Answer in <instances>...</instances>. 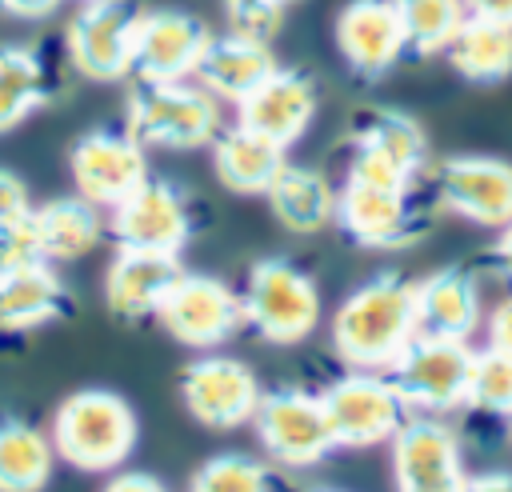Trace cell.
Masks as SVG:
<instances>
[{
	"label": "cell",
	"mask_w": 512,
	"mask_h": 492,
	"mask_svg": "<svg viewBox=\"0 0 512 492\" xmlns=\"http://www.w3.org/2000/svg\"><path fill=\"white\" fill-rule=\"evenodd\" d=\"M240 304H244V324L256 328V336L268 344H300L320 324L316 280L280 256L252 264Z\"/></svg>",
	"instance_id": "obj_4"
},
{
	"label": "cell",
	"mask_w": 512,
	"mask_h": 492,
	"mask_svg": "<svg viewBox=\"0 0 512 492\" xmlns=\"http://www.w3.org/2000/svg\"><path fill=\"white\" fill-rule=\"evenodd\" d=\"M424 168H428V136L420 120H412L400 108H368L356 120L344 180L408 192L416 188Z\"/></svg>",
	"instance_id": "obj_5"
},
{
	"label": "cell",
	"mask_w": 512,
	"mask_h": 492,
	"mask_svg": "<svg viewBox=\"0 0 512 492\" xmlns=\"http://www.w3.org/2000/svg\"><path fill=\"white\" fill-rule=\"evenodd\" d=\"M464 404L484 412V416H508L512 420V356H504L496 348L476 352Z\"/></svg>",
	"instance_id": "obj_32"
},
{
	"label": "cell",
	"mask_w": 512,
	"mask_h": 492,
	"mask_svg": "<svg viewBox=\"0 0 512 492\" xmlns=\"http://www.w3.org/2000/svg\"><path fill=\"white\" fill-rule=\"evenodd\" d=\"M444 60L468 84H504L512 76V24L464 16L460 32L444 48Z\"/></svg>",
	"instance_id": "obj_27"
},
{
	"label": "cell",
	"mask_w": 512,
	"mask_h": 492,
	"mask_svg": "<svg viewBox=\"0 0 512 492\" xmlns=\"http://www.w3.org/2000/svg\"><path fill=\"white\" fill-rule=\"evenodd\" d=\"M36 220V240H40V256L48 264H64V260H80L84 252H92L104 236V216L96 204H88L84 196H56L40 208H32Z\"/></svg>",
	"instance_id": "obj_26"
},
{
	"label": "cell",
	"mask_w": 512,
	"mask_h": 492,
	"mask_svg": "<svg viewBox=\"0 0 512 492\" xmlns=\"http://www.w3.org/2000/svg\"><path fill=\"white\" fill-rule=\"evenodd\" d=\"M488 260H492V268L512 284V220H508L504 228H496V240H492V248H488Z\"/></svg>",
	"instance_id": "obj_39"
},
{
	"label": "cell",
	"mask_w": 512,
	"mask_h": 492,
	"mask_svg": "<svg viewBox=\"0 0 512 492\" xmlns=\"http://www.w3.org/2000/svg\"><path fill=\"white\" fill-rule=\"evenodd\" d=\"M72 312V288L48 260L0 272V328L32 332Z\"/></svg>",
	"instance_id": "obj_22"
},
{
	"label": "cell",
	"mask_w": 512,
	"mask_h": 492,
	"mask_svg": "<svg viewBox=\"0 0 512 492\" xmlns=\"http://www.w3.org/2000/svg\"><path fill=\"white\" fill-rule=\"evenodd\" d=\"M472 348L468 340H436L412 336L408 348L384 368L392 388L400 392L404 408L416 416H448L468 400L472 376Z\"/></svg>",
	"instance_id": "obj_6"
},
{
	"label": "cell",
	"mask_w": 512,
	"mask_h": 492,
	"mask_svg": "<svg viewBox=\"0 0 512 492\" xmlns=\"http://www.w3.org/2000/svg\"><path fill=\"white\" fill-rule=\"evenodd\" d=\"M432 200L444 212L496 232L512 220V164L500 156H448L432 168Z\"/></svg>",
	"instance_id": "obj_12"
},
{
	"label": "cell",
	"mask_w": 512,
	"mask_h": 492,
	"mask_svg": "<svg viewBox=\"0 0 512 492\" xmlns=\"http://www.w3.org/2000/svg\"><path fill=\"white\" fill-rule=\"evenodd\" d=\"M412 304H416V336L468 340L480 324V284L472 268L460 264H448L416 280Z\"/></svg>",
	"instance_id": "obj_21"
},
{
	"label": "cell",
	"mask_w": 512,
	"mask_h": 492,
	"mask_svg": "<svg viewBox=\"0 0 512 492\" xmlns=\"http://www.w3.org/2000/svg\"><path fill=\"white\" fill-rule=\"evenodd\" d=\"M56 8H60V0H0V12L16 16V20H44Z\"/></svg>",
	"instance_id": "obj_37"
},
{
	"label": "cell",
	"mask_w": 512,
	"mask_h": 492,
	"mask_svg": "<svg viewBox=\"0 0 512 492\" xmlns=\"http://www.w3.org/2000/svg\"><path fill=\"white\" fill-rule=\"evenodd\" d=\"M124 132L144 148H204L224 132V104L196 80H132Z\"/></svg>",
	"instance_id": "obj_2"
},
{
	"label": "cell",
	"mask_w": 512,
	"mask_h": 492,
	"mask_svg": "<svg viewBox=\"0 0 512 492\" xmlns=\"http://www.w3.org/2000/svg\"><path fill=\"white\" fill-rule=\"evenodd\" d=\"M76 196H84L96 208H116L132 188H140L148 172V148L132 132L96 128L84 132L68 152Z\"/></svg>",
	"instance_id": "obj_14"
},
{
	"label": "cell",
	"mask_w": 512,
	"mask_h": 492,
	"mask_svg": "<svg viewBox=\"0 0 512 492\" xmlns=\"http://www.w3.org/2000/svg\"><path fill=\"white\" fill-rule=\"evenodd\" d=\"M184 272L180 256L172 252H144L120 248L104 272V300L120 320H144L160 312V300Z\"/></svg>",
	"instance_id": "obj_20"
},
{
	"label": "cell",
	"mask_w": 512,
	"mask_h": 492,
	"mask_svg": "<svg viewBox=\"0 0 512 492\" xmlns=\"http://www.w3.org/2000/svg\"><path fill=\"white\" fill-rule=\"evenodd\" d=\"M28 208H32V200H28V188H24V180H20L16 172L0 168V220H8V216H20V212H28Z\"/></svg>",
	"instance_id": "obj_35"
},
{
	"label": "cell",
	"mask_w": 512,
	"mask_h": 492,
	"mask_svg": "<svg viewBox=\"0 0 512 492\" xmlns=\"http://www.w3.org/2000/svg\"><path fill=\"white\" fill-rule=\"evenodd\" d=\"M488 348L512 356V296H504L488 316Z\"/></svg>",
	"instance_id": "obj_36"
},
{
	"label": "cell",
	"mask_w": 512,
	"mask_h": 492,
	"mask_svg": "<svg viewBox=\"0 0 512 492\" xmlns=\"http://www.w3.org/2000/svg\"><path fill=\"white\" fill-rule=\"evenodd\" d=\"M320 400H324L336 448L384 444L408 420V408H404L400 392L392 388V380L384 372H368V368H348L340 380H332L320 392Z\"/></svg>",
	"instance_id": "obj_8"
},
{
	"label": "cell",
	"mask_w": 512,
	"mask_h": 492,
	"mask_svg": "<svg viewBox=\"0 0 512 492\" xmlns=\"http://www.w3.org/2000/svg\"><path fill=\"white\" fill-rule=\"evenodd\" d=\"M220 4L228 16V32H240V36L268 44L300 0H220Z\"/></svg>",
	"instance_id": "obj_33"
},
{
	"label": "cell",
	"mask_w": 512,
	"mask_h": 492,
	"mask_svg": "<svg viewBox=\"0 0 512 492\" xmlns=\"http://www.w3.org/2000/svg\"><path fill=\"white\" fill-rule=\"evenodd\" d=\"M52 436L24 420H0V492H40L52 480Z\"/></svg>",
	"instance_id": "obj_28"
},
{
	"label": "cell",
	"mask_w": 512,
	"mask_h": 492,
	"mask_svg": "<svg viewBox=\"0 0 512 492\" xmlns=\"http://www.w3.org/2000/svg\"><path fill=\"white\" fill-rule=\"evenodd\" d=\"M264 388L244 360L232 356H200L180 372V400L188 416L212 432H232L252 424Z\"/></svg>",
	"instance_id": "obj_13"
},
{
	"label": "cell",
	"mask_w": 512,
	"mask_h": 492,
	"mask_svg": "<svg viewBox=\"0 0 512 492\" xmlns=\"http://www.w3.org/2000/svg\"><path fill=\"white\" fill-rule=\"evenodd\" d=\"M52 448L80 472H112L136 448V412L108 388H80L52 416Z\"/></svg>",
	"instance_id": "obj_3"
},
{
	"label": "cell",
	"mask_w": 512,
	"mask_h": 492,
	"mask_svg": "<svg viewBox=\"0 0 512 492\" xmlns=\"http://www.w3.org/2000/svg\"><path fill=\"white\" fill-rule=\"evenodd\" d=\"M404 24V40L412 56H444L452 36L464 24V4L460 0H392Z\"/></svg>",
	"instance_id": "obj_30"
},
{
	"label": "cell",
	"mask_w": 512,
	"mask_h": 492,
	"mask_svg": "<svg viewBox=\"0 0 512 492\" xmlns=\"http://www.w3.org/2000/svg\"><path fill=\"white\" fill-rule=\"evenodd\" d=\"M108 228H112L120 248L180 256V248L196 232V208H192V196L180 184H172L164 176H148L140 188H132L112 208Z\"/></svg>",
	"instance_id": "obj_10"
},
{
	"label": "cell",
	"mask_w": 512,
	"mask_h": 492,
	"mask_svg": "<svg viewBox=\"0 0 512 492\" xmlns=\"http://www.w3.org/2000/svg\"><path fill=\"white\" fill-rule=\"evenodd\" d=\"M464 492H512V472H508V468L476 472V476L464 480Z\"/></svg>",
	"instance_id": "obj_41"
},
{
	"label": "cell",
	"mask_w": 512,
	"mask_h": 492,
	"mask_svg": "<svg viewBox=\"0 0 512 492\" xmlns=\"http://www.w3.org/2000/svg\"><path fill=\"white\" fill-rule=\"evenodd\" d=\"M320 108V92L308 72L300 68H272L240 104H236V124L252 128L256 136L280 144L284 152L308 132L312 116Z\"/></svg>",
	"instance_id": "obj_18"
},
{
	"label": "cell",
	"mask_w": 512,
	"mask_h": 492,
	"mask_svg": "<svg viewBox=\"0 0 512 492\" xmlns=\"http://www.w3.org/2000/svg\"><path fill=\"white\" fill-rule=\"evenodd\" d=\"M252 432H256L264 456L284 468L320 464L336 448L320 392H304V388L264 392L252 412Z\"/></svg>",
	"instance_id": "obj_9"
},
{
	"label": "cell",
	"mask_w": 512,
	"mask_h": 492,
	"mask_svg": "<svg viewBox=\"0 0 512 492\" xmlns=\"http://www.w3.org/2000/svg\"><path fill=\"white\" fill-rule=\"evenodd\" d=\"M388 444L396 492H464L460 436L440 416H408Z\"/></svg>",
	"instance_id": "obj_16"
},
{
	"label": "cell",
	"mask_w": 512,
	"mask_h": 492,
	"mask_svg": "<svg viewBox=\"0 0 512 492\" xmlns=\"http://www.w3.org/2000/svg\"><path fill=\"white\" fill-rule=\"evenodd\" d=\"M140 8L128 0H84L68 20L64 48L80 76L88 80H124L132 76V32Z\"/></svg>",
	"instance_id": "obj_15"
},
{
	"label": "cell",
	"mask_w": 512,
	"mask_h": 492,
	"mask_svg": "<svg viewBox=\"0 0 512 492\" xmlns=\"http://www.w3.org/2000/svg\"><path fill=\"white\" fill-rule=\"evenodd\" d=\"M276 68V56L264 40L240 36V32H224L212 36L200 64H196V84L208 88L220 104H240L268 72Z\"/></svg>",
	"instance_id": "obj_23"
},
{
	"label": "cell",
	"mask_w": 512,
	"mask_h": 492,
	"mask_svg": "<svg viewBox=\"0 0 512 492\" xmlns=\"http://www.w3.org/2000/svg\"><path fill=\"white\" fill-rule=\"evenodd\" d=\"M508 432H512V420H508Z\"/></svg>",
	"instance_id": "obj_43"
},
{
	"label": "cell",
	"mask_w": 512,
	"mask_h": 492,
	"mask_svg": "<svg viewBox=\"0 0 512 492\" xmlns=\"http://www.w3.org/2000/svg\"><path fill=\"white\" fill-rule=\"evenodd\" d=\"M268 208L288 232H320L336 224V188L324 172L304 164H284L268 184Z\"/></svg>",
	"instance_id": "obj_25"
},
{
	"label": "cell",
	"mask_w": 512,
	"mask_h": 492,
	"mask_svg": "<svg viewBox=\"0 0 512 492\" xmlns=\"http://www.w3.org/2000/svg\"><path fill=\"white\" fill-rule=\"evenodd\" d=\"M336 48L360 80H380L408 52L392 0H348L336 16Z\"/></svg>",
	"instance_id": "obj_19"
},
{
	"label": "cell",
	"mask_w": 512,
	"mask_h": 492,
	"mask_svg": "<svg viewBox=\"0 0 512 492\" xmlns=\"http://www.w3.org/2000/svg\"><path fill=\"white\" fill-rule=\"evenodd\" d=\"M48 100V76L32 48L0 44V132L28 120Z\"/></svg>",
	"instance_id": "obj_29"
},
{
	"label": "cell",
	"mask_w": 512,
	"mask_h": 492,
	"mask_svg": "<svg viewBox=\"0 0 512 492\" xmlns=\"http://www.w3.org/2000/svg\"><path fill=\"white\" fill-rule=\"evenodd\" d=\"M104 492H168L152 472H120L104 484Z\"/></svg>",
	"instance_id": "obj_38"
},
{
	"label": "cell",
	"mask_w": 512,
	"mask_h": 492,
	"mask_svg": "<svg viewBox=\"0 0 512 492\" xmlns=\"http://www.w3.org/2000/svg\"><path fill=\"white\" fill-rule=\"evenodd\" d=\"M208 40V24L192 12H140L132 32V80H192Z\"/></svg>",
	"instance_id": "obj_17"
},
{
	"label": "cell",
	"mask_w": 512,
	"mask_h": 492,
	"mask_svg": "<svg viewBox=\"0 0 512 492\" xmlns=\"http://www.w3.org/2000/svg\"><path fill=\"white\" fill-rule=\"evenodd\" d=\"M156 320L164 324V332L188 348H216L224 340H232L244 324V304L240 292L232 284H224L220 276L208 272H180L176 284L168 288V296L160 300Z\"/></svg>",
	"instance_id": "obj_11"
},
{
	"label": "cell",
	"mask_w": 512,
	"mask_h": 492,
	"mask_svg": "<svg viewBox=\"0 0 512 492\" xmlns=\"http://www.w3.org/2000/svg\"><path fill=\"white\" fill-rule=\"evenodd\" d=\"M284 148L256 136L252 128L244 124H232L224 128L216 140H212V168H216V180L236 192V196H264L268 184L276 180V172L284 168Z\"/></svg>",
	"instance_id": "obj_24"
},
{
	"label": "cell",
	"mask_w": 512,
	"mask_h": 492,
	"mask_svg": "<svg viewBox=\"0 0 512 492\" xmlns=\"http://www.w3.org/2000/svg\"><path fill=\"white\" fill-rule=\"evenodd\" d=\"M308 492H336V488H308Z\"/></svg>",
	"instance_id": "obj_42"
},
{
	"label": "cell",
	"mask_w": 512,
	"mask_h": 492,
	"mask_svg": "<svg viewBox=\"0 0 512 492\" xmlns=\"http://www.w3.org/2000/svg\"><path fill=\"white\" fill-rule=\"evenodd\" d=\"M188 492H276V484L260 460L244 452H220L192 472Z\"/></svg>",
	"instance_id": "obj_31"
},
{
	"label": "cell",
	"mask_w": 512,
	"mask_h": 492,
	"mask_svg": "<svg viewBox=\"0 0 512 492\" xmlns=\"http://www.w3.org/2000/svg\"><path fill=\"white\" fill-rule=\"evenodd\" d=\"M416 280L380 272L352 288L332 316V348L348 368L384 372L416 336Z\"/></svg>",
	"instance_id": "obj_1"
},
{
	"label": "cell",
	"mask_w": 512,
	"mask_h": 492,
	"mask_svg": "<svg viewBox=\"0 0 512 492\" xmlns=\"http://www.w3.org/2000/svg\"><path fill=\"white\" fill-rule=\"evenodd\" d=\"M336 224L360 248L396 252V248L424 240L432 212L416 196V188L400 192V188H376V184L344 180V188H336Z\"/></svg>",
	"instance_id": "obj_7"
},
{
	"label": "cell",
	"mask_w": 512,
	"mask_h": 492,
	"mask_svg": "<svg viewBox=\"0 0 512 492\" xmlns=\"http://www.w3.org/2000/svg\"><path fill=\"white\" fill-rule=\"evenodd\" d=\"M32 260H44V256H40L36 220H32V208H28L20 216L0 220V272L4 268H20V264H32Z\"/></svg>",
	"instance_id": "obj_34"
},
{
	"label": "cell",
	"mask_w": 512,
	"mask_h": 492,
	"mask_svg": "<svg viewBox=\"0 0 512 492\" xmlns=\"http://www.w3.org/2000/svg\"><path fill=\"white\" fill-rule=\"evenodd\" d=\"M468 16L480 20H496V24H512V0H460Z\"/></svg>",
	"instance_id": "obj_40"
}]
</instances>
